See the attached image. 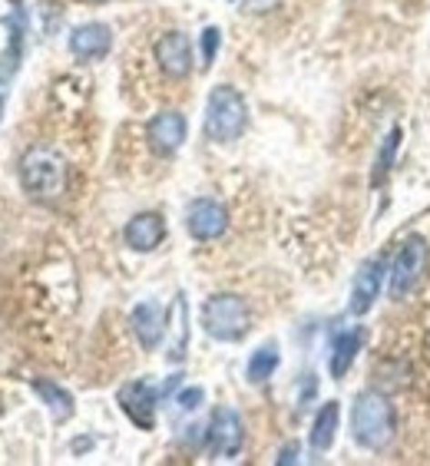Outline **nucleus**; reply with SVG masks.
Here are the masks:
<instances>
[{
  "mask_svg": "<svg viewBox=\"0 0 430 466\" xmlns=\"http://www.w3.org/2000/svg\"><path fill=\"white\" fill-rule=\"evenodd\" d=\"M427 242H424L421 235H411L407 242L397 248L394 261H391V271H387V291L394 301H404V298H411L421 285L424 271H427Z\"/></svg>",
  "mask_w": 430,
  "mask_h": 466,
  "instance_id": "nucleus-5",
  "label": "nucleus"
},
{
  "mask_svg": "<svg viewBox=\"0 0 430 466\" xmlns=\"http://www.w3.org/2000/svg\"><path fill=\"white\" fill-rule=\"evenodd\" d=\"M123 242L133 251L149 255V251H156L166 242V218H162L159 212H139V216H133L126 222Z\"/></svg>",
  "mask_w": 430,
  "mask_h": 466,
  "instance_id": "nucleus-12",
  "label": "nucleus"
},
{
  "mask_svg": "<svg viewBox=\"0 0 430 466\" xmlns=\"http://www.w3.org/2000/svg\"><path fill=\"white\" fill-rule=\"evenodd\" d=\"M384 258H368L354 275V285H351V314H368L374 308L377 295H381V285H384Z\"/></svg>",
  "mask_w": 430,
  "mask_h": 466,
  "instance_id": "nucleus-11",
  "label": "nucleus"
},
{
  "mask_svg": "<svg viewBox=\"0 0 430 466\" xmlns=\"http://www.w3.org/2000/svg\"><path fill=\"white\" fill-rule=\"evenodd\" d=\"M397 146H401V126H394V129L384 136V143H381V153H377V159H374V176H371L374 186H381V182L387 179V172L394 166Z\"/></svg>",
  "mask_w": 430,
  "mask_h": 466,
  "instance_id": "nucleus-21",
  "label": "nucleus"
},
{
  "mask_svg": "<svg viewBox=\"0 0 430 466\" xmlns=\"http://www.w3.org/2000/svg\"><path fill=\"white\" fill-rule=\"evenodd\" d=\"M282 364V354H278V344H261L255 354L249 358V368H245V377H249V384H265L271 374L278 370Z\"/></svg>",
  "mask_w": 430,
  "mask_h": 466,
  "instance_id": "nucleus-20",
  "label": "nucleus"
},
{
  "mask_svg": "<svg viewBox=\"0 0 430 466\" xmlns=\"http://www.w3.org/2000/svg\"><path fill=\"white\" fill-rule=\"evenodd\" d=\"M278 463H298V447H295V443H288V447L278 453Z\"/></svg>",
  "mask_w": 430,
  "mask_h": 466,
  "instance_id": "nucleus-24",
  "label": "nucleus"
},
{
  "mask_svg": "<svg viewBox=\"0 0 430 466\" xmlns=\"http://www.w3.org/2000/svg\"><path fill=\"white\" fill-rule=\"evenodd\" d=\"M24 10L14 14V30H10V44H7V54L0 56V90L14 80V73L20 70V56H24Z\"/></svg>",
  "mask_w": 430,
  "mask_h": 466,
  "instance_id": "nucleus-19",
  "label": "nucleus"
},
{
  "mask_svg": "<svg viewBox=\"0 0 430 466\" xmlns=\"http://www.w3.org/2000/svg\"><path fill=\"white\" fill-rule=\"evenodd\" d=\"M34 390L36 397L44 400L46 407H50V413H54V420H70L73 410H77V404H73V394L70 390H63L60 384H54V380H46V377H34Z\"/></svg>",
  "mask_w": 430,
  "mask_h": 466,
  "instance_id": "nucleus-18",
  "label": "nucleus"
},
{
  "mask_svg": "<svg viewBox=\"0 0 430 466\" xmlns=\"http://www.w3.org/2000/svg\"><path fill=\"white\" fill-rule=\"evenodd\" d=\"M219 44H222V30L219 27H206L202 30V40H199V50H202V66H212L215 54H219Z\"/></svg>",
  "mask_w": 430,
  "mask_h": 466,
  "instance_id": "nucleus-22",
  "label": "nucleus"
},
{
  "mask_svg": "<svg viewBox=\"0 0 430 466\" xmlns=\"http://www.w3.org/2000/svg\"><path fill=\"white\" fill-rule=\"evenodd\" d=\"M202 400H206V390L202 387H186L179 397H176V404H179V410H199L202 407Z\"/></svg>",
  "mask_w": 430,
  "mask_h": 466,
  "instance_id": "nucleus-23",
  "label": "nucleus"
},
{
  "mask_svg": "<svg viewBox=\"0 0 430 466\" xmlns=\"http://www.w3.org/2000/svg\"><path fill=\"white\" fill-rule=\"evenodd\" d=\"M119 407L139 431H153L156 427V404H159V390L149 380H129L119 387L117 394Z\"/></svg>",
  "mask_w": 430,
  "mask_h": 466,
  "instance_id": "nucleus-8",
  "label": "nucleus"
},
{
  "mask_svg": "<svg viewBox=\"0 0 430 466\" xmlns=\"http://www.w3.org/2000/svg\"><path fill=\"white\" fill-rule=\"evenodd\" d=\"M186 133H189V123L182 116L179 109H162L149 119L146 126V139H149V149L156 156H176L186 143Z\"/></svg>",
  "mask_w": 430,
  "mask_h": 466,
  "instance_id": "nucleus-9",
  "label": "nucleus"
},
{
  "mask_svg": "<svg viewBox=\"0 0 430 466\" xmlns=\"http://www.w3.org/2000/svg\"><path fill=\"white\" fill-rule=\"evenodd\" d=\"M338 423H341V407L338 400H328L322 404V410L314 413L312 420V433H308V443H312L314 453H328L338 440Z\"/></svg>",
  "mask_w": 430,
  "mask_h": 466,
  "instance_id": "nucleus-16",
  "label": "nucleus"
},
{
  "mask_svg": "<svg viewBox=\"0 0 430 466\" xmlns=\"http://www.w3.org/2000/svg\"><path fill=\"white\" fill-rule=\"evenodd\" d=\"M202 328H206L209 338L222 344L242 341L245 334L251 331V311L245 305L242 295H232V291H222V295H212L202 305Z\"/></svg>",
  "mask_w": 430,
  "mask_h": 466,
  "instance_id": "nucleus-4",
  "label": "nucleus"
},
{
  "mask_svg": "<svg viewBox=\"0 0 430 466\" xmlns=\"http://www.w3.org/2000/svg\"><path fill=\"white\" fill-rule=\"evenodd\" d=\"M0 113H4V96H0Z\"/></svg>",
  "mask_w": 430,
  "mask_h": 466,
  "instance_id": "nucleus-26",
  "label": "nucleus"
},
{
  "mask_svg": "<svg viewBox=\"0 0 430 466\" xmlns=\"http://www.w3.org/2000/svg\"><path fill=\"white\" fill-rule=\"evenodd\" d=\"M242 443H245V423L239 417V410H232V407H215L206 431V447L212 453V460H235L242 453Z\"/></svg>",
  "mask_w": 430,
  "mask_h": 466,
  "instance_id": "nucleus-6",
  "label": "nucleus"
},
{
  "mask_svg": "<svg viewBox=\"0 0 430 466\" xmlns=\"http://www.w3.org/2000/svg\"><path fill=\"white\" fill-rule=\"evenodd\" d=\"M361 344H364V328H348V331H338L332 341V354H328V370H332L334 380L348 374L354 358H358Z\"/></svg>",
  "mask_w": 430,
  "mask_h": 466,
  "instance_id": "nucleus-15",
  "label": "nucleus"
},
{
  "mask_svg": "<svg viewBox=\"0 0 430 466\" xmlns=\"http://www.w3.org/2000/svg\"><path fill=\"white\" fill-rule=\"evenodd\" d=\"M136 341L143 344V350H156L166 338V311L159 301H139L129 314Z\"/></svg>",
  "mask_w": 430,
  "mask_h": 466,
  "instance_id": "nucleus-13",
  "label": "nucleus"
},
{
  "mask_svg": "<svg viewBox=\"0 0 430 466\" xmlns=\"http://www.w3.org/2000/svg\"><path fill=\"white\" fill-rule=\"evenodd\" d=\"M179 377H182V374H172V377H169V380H166V384H162V394L169 397V394H172V390H176V387H179Z\"/></svg>",
  "mask_w": 430,
  "mask_h": 466,
  "instance_id": "nucleus-25",
  "label": "nucleus"
},
{
  "mask_svg": "<svg viewBox=\"0 0 430 466\" xmlns=\"http://www.w3.org/2000/svg\"><path fill=\"white\" fill-rule=\"evenodd\" d=\"M156 63L169 80H186L192 73V44L179 30H169L156 40Z\"/></svg>",
  "mask_w": 430,
  "mask_h": 466,
  "instance_id": "nucleus-10",
  "label": "nucleus"
},
{
  "mask_svg": "<svg viewBox=\"0 0 430 466\" xmlns=\"http://www.w3.org/2000/svg\"><path fill=\"white\" fill-rule=\"evenodd\" d=\"M109 46H113V30L107 24H80L70 34V54L83 63L103 60L109 54Z\"/></svg>",
  "mask_w": 430,
  "mask_h": 466,
  "instance_id": "nucleus-14",
  "label": "nucleus"
},
{
  "mask_svg": "<svg viewBox=\"0 0 430 466\" xmlns=\"http://www.w3.org/2000/svg\"><path fill=\"white\" fill-rule=\"evenodd\" d=\"M249 126V103L235 86H215L206 103V136L212 143H235Z\"/></svg>",
  "mask_w": 430,
  "mask_h": 466,
  "instance_id": "nucleus-3",
  "label": "nucleus"
},
{
  "mask_svg": "<svg viewBox=\"0 0 430 466\" xmlns=\"http://www.w3.org/2000/svg\"><path fill=\"white\" fill-rule=\"evenodd\" d=\"M166 324L172 328V341H169V360L172 364H179L186 358V348H189V305H186V295H176L172 301V311L166 318Z\"/></svg>",
  "mask_w": 430,
  "mask_h": 466,
  "instance_id": "nucleus-17",
  "label": "nucleus"
},
{
  "mask_svg": "<svg viewBox=\"0 0 430 466\" xmlns=\"http://www.w3.org/2000/svg\"><path fill=\"white\" fill-rule=\"evenodd\" d=\"M397 431V413L391 397H384L381 390H361L354 397V407H351V437L354 443L371 453L384 450Z\"/></svg>",
  "mask_w": 430,
  "mask_h": 466,
  "instance_id": "nucleus-1",
  "label": "nucleus"
},
{
  "mask_svg": "<svg viewBox=\"0 0 430 466\" xmlns=\"http://www.w3.org/2000/svg\"><path fill=\"white\" fill-rule=\"evenodd\" d=\"M186 228L196 242H215L229 228V208L215 198H196L186 208Z\"/></svg>",
  "mask_w": 430,
  "mask_h": 466,
  "instance_id": "nucleus-7",
  "label": "nucleus"
},
{
  "mask_svg": "<svg viewBox=\"0 0 430 466\" xmlns=\"http://www.w3.org/2000/svg\"><path fill=\"white\" fill-rule=\"evenodd\" d=\"M20 186L40 206H56L67 192V162L50 146H30L20 156Z\"/></svg>",
  "mask_w": 430,
  "mask_h": 466,
  "instance_id": "nucleus-2",
  "label": "nucleus"
}]
</instances>
